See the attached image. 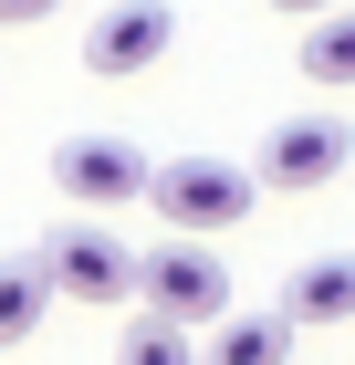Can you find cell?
<instances>
[{
  "mask_svg": "<svg viewBox=\"0 0 355 365\" xmlns=\"http://www.w3.org/2000/svg\"><path fill=\"white\" fill-rule=\"evenodd\" d=\"M251 198H261V178L230 168V157H178V168H146V209H157L178 240H219V230H241Z\"/></svg>",
  "mask_w": 355,
  "mask_h": 365,
  "instance_id": "1",
  "label": "cell"
},
{
  "mask_svg": "<svg viewBox=\"0 0 355 365\" xmlns=\"http://www.w3.org/2000/svg\"><path fill=\"white\" fill-rule=\"evenodd\" d=\"M42 282H53L63 303H136V240H115L105 220H74L42 240Z\"/></svg>",
  "mask_w": 355,
  "mask_h": 365,
  "instance_id": "2",
  "label": "cell"
},
{
  "mask_svg": "<svg viewBox=\"0 0 355 365\" xmlns=\"http://www.w3.org/2000/svg\"><path fill=\"white\" fill-rule=\"evenodd\" d=\"M136 303L157 324H219L230 313V282H219V251L209 240H167V251L136 261Z\"/></svg>",
  "mask_w": 355,
  "mask_h": 365,
  "instance_id": "3",
  "label": "cell"
},
{
  "mask_svg": "<svg viewBox=\"0 0 355 365\" xmlns=\"http://www.w3.org/2000/svg\"><path fill=\"white\" fill-rule=\"evenodd\" d=\"M167 42H178V11L167 0H115L105 21L84 31V73H105V84H136V73H157Z\"/></svg>",
  "mask_w": 355,
  "mask_h": 365,
  "instance_id": "4",
  "label": "cell"
},
{
  "mask_svg": "<svg viewBox=\"0 0 355 365\" xmlns=\"http://www.w3.org/2000/svg\"><path fill=\"white\" fill-rule=\"evenodd\" d=\"M53 188L74 198V209H126V198H146V157L126 136H74L53 157Z\"/></svg>",
  "mask_w": 355,
  "mask_h": 365,
  "instance_id": "5",
  "label": "cell"
},
{
  "mask_svg": "<svg viewBox=\"0 0 355 365\" xmlns=\"http://www.w3.org/2000/svg\"><path fill=\"white\" fill-rule=\"evenodd\" d=\"M345 125H334V115H293V125H272V136H261V168H251V178H261V188H282V198H293V188H324V178L334 168H345Z\"/></svg>",
  "mask_w": 355,
  "mask_h": 365,
  "instance_id": "6",
  "label": "cell"
},
{
  "mask_svg": "<svg viewBox=\"0 0 355 365\" xmlns=\"http://www.w3.org/2000/svg\"><path fill=\"white\" fill-rule=\"evenodd\" d=\"M282 324H355V251H324V261H303L293 282H282Z\"/></svg>",
  "mask_w": 355,
  "mask_h": 365,
  "instance_id": "7",
  "label": "cell"
},
{
  "mask_svg": "<svg viewBox=\"0 0 355 365\" xmlns=\"http://www.w3.org/2000/svg\"><path fill=\"white\" fill-rule=\"evenodd\" d=\"M199 365H293V324L282 313H219Z\"/></svg>",
  "mask_w": 355,
  "mask_h": 365,
  "instance_id": "8",
  "label": "cell"
},
{
  "mask_svg": "<svg viewBox=\"0 0 355 365\" xmlns=\"http://www.w3.org/2000/svg\"><path fill=\"white\" fill-rule=\"evenodd\" d=\"M42 313H53V282H42V261H0V344H21L31 324H42Z\"/></svg>",
  "mask_w": 355,
  "mask_h": 365,
  "instance_id": "9",
  "label": "cell"
},
{
  "mask_svg": "<svg viewBox=\"0 0 355 365\" xmlns=\"http://www.w3.org/2000/svg\"><path fill=\"white\" fill-rule=\"evenodd\" d=\"M303 73H314V84H355V11H314V31H303Z\"/></svg>",
  "mask_w": 355,
  "mask_h": 365,
  "instance_id": "10",
  "label": "cell"
},
{
  "mask_svg": "<svg viewBox=\"0 0 355 365\" xmlns=\"http://www.w3.org/2000/svg\"><path fill=\"white\" fill-rule=\"evenodd\" d=\"M115 365H199V344H189V324H157V313H146L136 334H126V355Z\"/></svg>",
  "mask_w": 355,
  "mask_h": 365,
  "instance_id": "11",
  "label": "cell"
},
{
  "mask_svg": "<svg viewBox=\"0 0 355 365\" xmlns=\"http://www.w3.org/2000/svg\"><path fill=\"white\" fill-rule=\"evenodd\" d=\"M21 21H53V0H0V31H21Z\"/></svg>",
  "mask_w": 355,
  "mask_h": 365,
  "instance_id": "12",
  "label": "cell"
},
{
  "mask_svg": "<svg viewBox=\"0 0 355 365\" xmlns=\"http://www.w3.org/2000/svg\"><path fill=\"white\" fill-rule=\"evenodd\" d=\"M272 11H293V21H314V11H334V0H272Z\"/></svg>",
  "mask_w": 355,
  "mask_h": 365,
  "instance_id": "13",
  "label": "cell"
}]
</instances>
